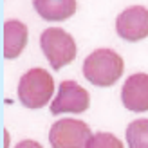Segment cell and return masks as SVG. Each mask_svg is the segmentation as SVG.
<instances>
[{"label": "cell", "instance_id": "obj_1", "mask_svg": "<svg viewBox=\"0 0 148 148\" xmlns=\"http://www.w3.org/2000/svg\"><path fill=\"white\" fill-rule=\"evenodd\" d=\"M125 71L123 58L112 49H96L83 62V76L96 87H110Z\"/></svg>", "mask_w": 148, "mask_h": 148}, {"label": "cell", "instance_id": "obj_2", "mask_svg": "<svg viewBox=\"0 0 148 148\" xmlns=\"http://www.w3.org/2000/svg\"><path fill=\"white\" fill-rule=\"evenodd\" d=\"M54 79L42 67L29 69L18 81V98L27 108H42L53 98Z\"/></svg>", "mask_w": 148, "mask_h": 148}, {"label": "cell", "instance_id": "obj_3", "mask_svg": "<svg viewBox=\"0 0 148 148\" xmlns=\"http://www.w3.org/2000/svg\"><path fill=\"white\" fill-rule=\"evenodd\" d=\"M40 45L54 71L69 65L76 58V42L62 27H49L40 36Z\"/></svg>", "mask_w": 148, "mask_h": 148}, {"label": "cell", "instance_id": "obj_4", "mask_svg": "<svg viewBox=\"0 0 148 148\" xmlns=\"http://www.w3.org/2000/svg\"><path fill=\"white\" fill-rule=\"evenodd\" d=\"M90 137L88 125L72 117L56 121L49 130V143L53 148H85Z\"/></svg>", "mask_w": 148, "mask_h": 148}, {"label": "cell", "instance_id": "obj_5", "mask_svg": "<svg viewBox=\"0 0 148 148\" xmlns=\"http://www.w3.org/2000/svg\"><path fill=\"white\" fill-rule=\"evenodd\" d=\"M90 105V96L79 83L65 79L58 87V94L51 103V114H81Z\"/></svg>", "mask_w": 148, "mask_h": 148}, {"label": "cell", "instance_id": "obj_6", "mask_svg": "<svg viewBox=\"0 0 148 148\" xmlns=\"http://www.w3.org/2000/svg\"><path fill=\"white\" fill-rule=\"evenodd\" d=\"M116 31L123 40L137 42L148 36V9L145 5H130L116 18Z\"/></svg>", "mask_w": 148, "mask_h": 148}, {"label": "cell", "instance_id": "obj_7", "mask_svg": "<svg viewBox=\"0 0 148 148\" xmlns=\"http://www.w3.org/2000/svg\"><path fill=\"white\" fill-rule=\"evenodd\" d=\"M121 101L132 112L148 110V74L136 72L127 78L121 88Z\"/></svg>", "mask_w": 148, "mask_h": 148}, {"label": "cell", "instance_id": "obj_8", "mask_svg": "<svg viewBox=\"0 0 148 148\" xmlns=\"http://www.w3.org/2000/svg\"><path fill=\"white\" fill-rule=\"evenodd\" d=\"M27 43V25L20 20H7L4 24V56L14 60Z\"/></svg>", "mask_w": 148, "mask_h": 148}, {"label": "cell", "instance_id": "obj_9", "mask_svg": "<svg viewBox=\"0 0 148 148\" xmlns=\"http://www.w3.org/2000/svg\"><path fill=\"white\" fill-rule=\"evenodd\" d=\"M33 5L45 20H67L78 7L74 0H34Z\"/></svg>", "mask_w": 148, "mask_h": 148}, {"label": "cell", "instance_id": "obj_10", "mask_svg": "<svg viewBox=\"0 0 148 148\" xmlns=\"http://www.w3.org/2000/svg\"><path fill=\"white\" fill-rule=\"evenodd\" d=\"M128 148H148V119H136L127 127Z\"/></svg>", "mask_w": 148, "mask_h": 148}, {"label": "cell", "instance_id": "obj_11", "mask_svg": "<svg viewBox=\"0 0 148 148\" xmlns=\"http://www.w3.org/2000/svg\"><path fill=\"white\" fill-rule=\"evenodd\" d=\"M85 148H125L123 141L110 132H96L88 139Z\"/></svg>", "mask_w": 148, "mask_h": 148}, {"label": "cell", "instance_id": "obj_12", "mask_svg": "<svg viewBox=\"0 0 148 148\" xmlns=\"http://www.w3.org/2000/svg\"><path fill=\"white\" fill-rule=\"evenodd\" d=\"M14 148H43L40 143H36V141H33V139H24V141H20Z\"/></svg>", "mask_w": 148, "mask_h": 148}]
</instances>
